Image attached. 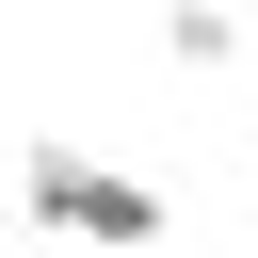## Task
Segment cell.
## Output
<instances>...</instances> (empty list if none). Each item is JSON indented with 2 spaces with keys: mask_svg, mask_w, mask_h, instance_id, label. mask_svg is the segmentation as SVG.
<instances>
[{
  "mask_svg": "<svg viewBox=\"0 0 258 258\" xmlns=\"http://www.w3.org/2000/svg\"><path fill=\"white\" fill-rule=\"evenodd\" d=\"M48 258H97V242H48Z\"/></svg>",
  "mask_w": 258,
  "mask_h": 258,
  "instance_id": "obj_3",
  "label": "cell"
},
{
  "mask_svg": "<svg viewBox=\"0 0 258 258\" xmlns=\"http://www.w3.org/2000/svg\"><path fill=\"white\" fill-rule=\"evenodd\" d=\"M161 48L210 81V64H242V16H226V0H177V16H161Z\"/></svg>",
  "mask_w": 258,
  "mask_h": 258,
  "instance_id": "obj_2",
  "label": "cell"
},
{
  "mask_svg": "<svg viewBox=\"0 0 258 258\" xmlns=\"http://www.w3.org/2000/svg\"><path fill=\"white\" fill-rule=\"evenodd\" d=\"M16 210H32V242H97V258H161V226H177L145 161H97V145H64V129L16 161Z\"/></svg>",
  "mask_w": 258,
  "mask_h": 258,
  "instance_id": "obj_1",
  "label": "cell"
}]
</instances>
